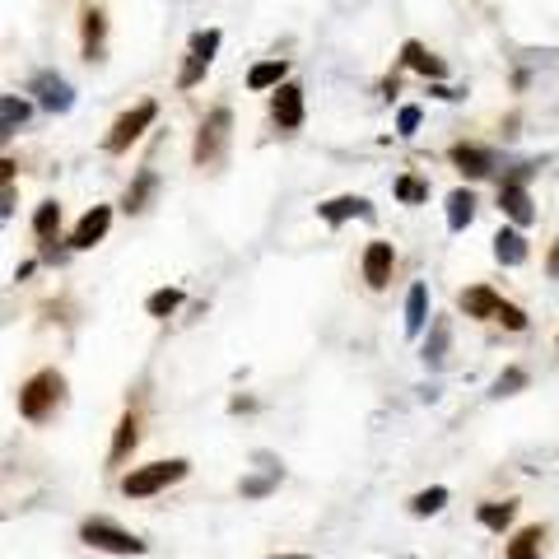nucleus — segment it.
I'll list each match as a JSON object with an SVG mask.
<instances>
[{"instance_id":"obj_1","label":"nucleus","mask_w":559,"mask_h":559,"mask_svg":"<svg viewBox=\"0 0 559 559\" xmlns=\"http://www.w3.org/2000/svg\"><path fill=\"white\" fill-rule=\"evenodd\" d=\"M61 392H66V378H61L56 369L33 373V378L19 387V415H24V420H33V424H42L56 406H61Z\"/></svg>"},{"instance_id":"obj_2","label":"nucleus","mask_w":559,"mask_h":559,"mask_svg":"<svg viewBox=\"0 0 559 559\" xmlns=\"http://www.w3.org/2000/svg\"><path fill=\"white\" fill-rule=\"evenodd\" d=\"M182 476H187V462H182V457H173V462L140 466V471H131V476L122 480V494H126V499H150V494L168 490V485H178Z\"/></svg>"},{"instance_id":"obj_3","label":"nucleus","mask_w":559,"mask_h":559,"mask_svg":"<svg viewBox=\"0 0 559 559\" xmlns=\"http://www.w3.org/2000/svg\"><path fill=\"white\" fill-rule=\"evenodd\" d=\"M229 131H233V112L215 108L201 122V131H196V150H191V159H196L201 168L219 164V159H224V145H229Z\"/></svg>"},{"instance_id":"obj_4","label":"nucleus","mask_w":559,"mask_h":559,"mask_svg":"<svg viewBox=\"0 0 559 559\" xmlns=\"http://www.w3.org/2000/svg\"><path fill=\"white\" fill-rule=\"evenodd\" d=\"M154 117H159V108H154V103H136L131 112H122V117L112 122L108 140H103V145H108V154H126V150H131V145L145 136V126H150Z\"/></svg>"},{"instance_id":"obj_5","label":"nucleus","mask_w":559,"mask_h":559,"mask_svg":"<svg viewBox=\"0 0 559 559\" xmlns=\"http://www.w3.org/2000/svg\"><path fill=\"white\" fill-rule=\"evenodd\" d=\"M219 52V28H201V33H191V47H187V66L178 75V89H196L205 80V70L215 61Z\"/></svg>"},{"instance_id":"obj_6","label":"nucleus","mask_w":559,"mask_h":559,"mask_svg":"<svg viewBox=\"0 0 559 559\" xmlns=\"http://www.w3.org/2000/svg\"><path fill=\"white\" fill-rule=\"evenodd\" d=\"M80 536L94 550H108V555H145V541H136L131 532H122V527H112V522H103V518H89L80 527Z\"/></svg>"},{"instance_id":"obj_7","label":"nucleus","mask_w":559,"mask_h":559,"mask_svg":"<svg viewBox=\"0 0 559 559\" xmlns=\"http://www.w3.org/2000/svg\"><path fill=\"white\" fill-rule=\"evenodd\" d=\"M33 94H38L42 108H52V112H70V108H75V94H70V84L61 80V75H52V70L33 75Z\"/></svg>"},{"instance_id":"obj_8","label":"nucleus","mask_w":559,"mask_h":559,"mask_svg":"<svg viewBox=\"0 0 559 559\" xmlns=\"http://www.w3.org/2000/svg\"><path fill=\"white\" fill-rule=\"evenodd\" d=\"M499 205H504V215L513 219V224H532V219H536L532 196H527V187H522L518 178H508L504 187H499Z\"/></svg>"},{"instance_id":"obj_9","label":"nucleus","mask_w":559,"mask_h":559,"mask_svg":"<svg viewBox=\"0 0 559 559\" xmlns=\"http://www.w3.org/2000/svg\"><path fill=\"white\" fill-rule=\"evenodd\" d=\"M108 224H112V210L108 205H94V210H89V215L80 219V224H75V233H70V247H94L98 238H103V233H108Z\"/></svg>"},{"instance_id":"obj_10","label":"nucleus","mask_w":559,"mask_h":559,"mask_svg":"<svg viewBox=\"0 0 559 559\" xmlns=\"http://www.w3.org/2000/svg\"><path fill=\"white\" fill-rule=\"evenodd\" d=\"M364 280H369L373 289H387V280H392V243L364 247Z\"/></svg>"},{"instance_id":"obj_11","label":"nucleus","mask_w":559,"mask_h":559,"mask_svg":"<svg viewBox=\"0 0 559 559\" xmlns=\"http://www.w3.org/2000/svg\"><path fill=\"white\" fill-rule=\"evenodd\" d=\"M275 122L285 126V131L303 126V89L299 84H280V89H275Z\"/></svg>"},{"instance_id":"obj_12","label":"nucleus","mask_w":559,"mask_h":559,"mask_svg":"<svg viewBox=\"0 0 559 559\" xmlns=\"http://www.w3.org/2000/svg\"><path fill=\"white\" fill-rule=\"evenodd\" d=\"M317 215L327 219V224H341V219H373V205L364 201V196H336V201H327V205H317Z\"/></svg>"},{"instance_id":"obj_13","label":"nucleus","mask_w":559,"mask_h":559,"mask_svg":"<svg viewBox=\"0 0 559 559\" xmlns=\"http://www.w3.org/2000/svg\"><path fill=\"white\" fill-rule=\"evenodd\" d=\"M466 308V317H499V308H504V299L494 294L490 285H471L462 289V299H457Z\"/></svg>"},{"instance_id":"obj_14","label":"nucleus","mask_w":559,"mask_h":559,"mask_svg":"<svg viewBox=\"0 0 559 559\" xmlns=\"http://www.w3.org/2000/svg\"><path fill=\"white\" fill-rule=\"evenodd\" d=\"M56 224H61V205L56 201H42L38 205V215H33V233L42 238V257H56Z\"/></svg>"},{"instance_id":"obj_15","label":"nucleus","mask_w":559,"mask_h":559,"mask_svg":"<svg viewBox=\"0 0 559 559\" xmlns=\"http://www.w3.org/2000/svg\"><path fill=\"white\" fill-rule=\"evenodd\" d=\"M452 164L462 168L466 178H485V173H494V159L485 150H476V145H452Z\"/></svg>"},{"instance_id":"obj_16","label":"nucleus","mask_w":559,"mask_h":559,"mask_svg":"<svg viewBox=\"0 0 559 559\" xmlns=\"http://www.w3.org/2000/svg\"><path fill=\"white\" fill-rule=\"evenodd\" d=\"M471 219H476V196H471L466 187L448 191V229H452V233H462Z\"/></svg>"},{"instance_id":"obj_17","label":"nucleus","mask_w":559,"mask_h":559,"mask_svg":"<svg viewBox=\"0 0 559 559\" xmlns=\"http://www.w3.org/2000/svg\"><path fill=\"white\" fill-rule=\"evenodd\" d=\"M494 257L504 261V266H522V261H527V238H522L518 229H499V238H494Z\"/></svg>"},{"instance_id":"obj_18","label":"nucleus","mask_w":559,"mask_h":559,"mask_svg":"<svg viewBox=\"0 0 559 559\" xmlns=\"http://www.w3.org/2000/svg\"><path fill=\"white\" fill-rule=\"evenodd\" d=\"M424 322H429V289L415 285L406 294V336H420Z\"/></svg>"},{"instance_id":"obj_19","label":"nucleus","mask_w":559,"mask_h":559,"mask_svg":"<svg viewBox=\"0 0 559 559\" xmlns=\"http://www.w3.org/2000/svg\"><path fill=\"white\" fill-rule=\"evenodd\" d=\"M401 61H406L410 70H420V75H429V80H443V61H438V56H429L420 47V42H406V47H401Z\"/></svg>"},{"instance_id":"obj_20","label":"nucleus","mask_w":559,"mask_h":559,"mask_svg":"<svg viewBox=\"0 0 559 559\" xmlns=\"http://www.w3.org/2000/svg\"><path fill=\"white\" fill-rule=\"evenodd\" d=\"M84 56L89 61H103V10H84Z\"/></svg>"},{"instance_id":"obj_21","label":"nucleus","mask_w":559,"mask_h":559,"mask_svg":"<svg viewBox=\"0 0 559 559\" xmlns=\"http://www.w3.org/2000/svg\"><path fill=\"white\" fill-rule=\"evenodd\" d=\"M448 336H452L448 317H438L434 331H429V341H424V364H429V369H438V364H443V355H448Z\"/></svg>"},{"instance_id":"obj_22","label":"nucleus","mask_w":559,"mask_h":559,"mask_svg":"<svg viewBox=\"0 0 559 559\" xmlns=\"http://www.w3.org/2000/svg\"><path fill=\"white\" fill-rule=\"evenodd\" d=\"M24 122H28V103H24V98H14V94L0 98V136H14Z\"/></svg>"},{"instance_id":"obj_23","label":"nucleus","mask_w":559,"mask_h":559,"mask_svg":"<svg viewBox=\"0 0 559 559\" xmlns=\"http://www.w3.org/2000/svg\"><path fill=\"white\" fill-rule=\"evenodd\" d=\"M508 559H541V527H522L508 541Z\"/></svg>"},{"instance_id":"obj_24","label":"nucleus","mask_w":559,"mask_h":559,"mask_svg":"<svg viewBox=\"0 0 559 559\" xmlns=\"http://www.w3.org/2000/svg\"><path fill=\"white\" fill-rule=\"evenodd\" d=\"M247 84H252V89H280V84H285V61H261V66H252Z\"/></svg>"},{"instance_id":"obj_25","label":"nucleus","mask_w":559,"mask_h":559,"mask_svg":"<svg viewBox=\"0 0 559 559\" xmlns=\"http://www.w3.org/2000/svg\"><path fill=\"white\" fill-rule=\"evenodd\" d=\"M443 504H448V490H443V485H434V490H420L415 499H410V513H415V518H434Z\"/></svg>"},{"instance_id":"obj_26","label":"nucleus","mask_w":559,"mask_h":559,"mask_svg":"<svg viewBox=\"0 0 559 559\" xmlns=\"http://www.w3.org/2000/svg\"><path fill=\"white\" fill-rule=\"evenodd\" d=\"M131 448H136V415H122V424H117V438H112V462H122Z\"/></svg>"},{"instance_id":"obj_27","label":"nucleus","mask_w":559,"mask_h":559,"mask_svg":"<svg viewBox=\"0 0 559 559\" xmlns=\"http://www.w3.org/2000/svg\"><path fill=\"white\" fill-rule=\"evenodd\" d=\"M178 303H182V289H154L145 308H150V317H168Z\"/></svg>"},{"instance_id":"obj_28","label":"nucleus","mask_w":559,"mask_h":559,"mask_svg":"<svg viewBox=\"0 0 559 559\" xmlns=\"http://www.w3.org/2000/svg\"><path fill=\"white\" fill-rule=\"evenodd\" d=\"M480 522H485L490 532H504L508 522H513V504H485L480 508Z\"/></svg>"},{"instance_id":"obj_29","label":"nucleus","mask_w":559,"mask_h":559,"mask_svg":"<svg viewBox=\"0 0 559 559\" xmlns=\"http://www.w3.org/2000/svg\"><path fill=\"white\" fill-rule=\"evenodd\" d=\"M150 191H154V173H140L136 187L126 191V210H131V215H136V210H145V196H150Z\"/></svg>"},{"instance_id":"obj_30","label":"nucleus","mask_w":559,"mask_h":559,"mask_svg":"<svg viewBox=\"0 0 559 559\" xmlns=\"http://www.w3.org/2000/svg\"><path fill=\"white\" fill-rule=\"evenodd\" d=\"M396 196H401L406 205H420L424 196H429V187H424L420 178H401V182H396Z\"/></svg>"},{"instance_id":"obj_31","label":"nucleus","mask_w":559,"mask_h":559,"mask_svg":"<svg viewBox=\"0 0 559 559\" xmlns=\"http://www.w3.org/2000/svg\"><path fill=\"white\" fill-rule=\"evenodd\" d=\"M415 131H420V108L406 103V108L396 112V136H415Z\"/></svg>"},{"instance_id":"obj_32","label":"nucleus","mask_w":559,"mask_h":559,"mask_svg":"<svg viewBox=\"0 0 559 559\" xmlns=\"http://www.w3.org/2000/svg\"><path fill=\"white\" fill-rule=\"evenodd\" d=\"M522 382H527V373H522V369H508L504 378L494 382V396H513V392L522 387Z\"/></svg>"},{"instance_id":"obj_33","label":"nucleus","mask_w":559,"mask_h":559,"mask_svg":"<svg viewBox=\"0 0 559 559\" xmlns=\"http://www.w3.org/2000/svg\"><path fill=\"white\" fill-rule=\"evenodd\" d=\"M499 322H504L508 331H522V327H527V317H522V308H513V303H504V308H499Z\"/></svg>"},{"instance_id":"obj_34","label":"nucleus","mask_w":559,"mask_h":559,"mask_svg":"<svg viewBox=\"0 0 559 559\" xmlns=\"http://www.w3.org/2000/svg\"><path fill=\"white\" fill-rule=\"evenodd\" d=\"M0 201H5V205H0V215L10 219V215H14V182H10V178H5V196H0Z\"/></svg>"},{"instance_id":"obj_35","label":"nucleus","mask_w":559,"mask_h":559,"mask_svg":"<svg viewBox=\"0 0 559 559\" xmlns=\"http://www.w3.org/2000/svg\"><path fill=\"white\" fill-rule=\"evenodd\" d=\"M546 271H550V275H555V280H559V243L550 247V257H546Z\"/></svg>"},{"instance_id":"obj_36","label":"nucleus","mask_w":559,"mask_h":559,"mask_svg":"<svg viewBox=\"0 0 559 559\" xmlns=\"http://www.w3.org/2000/svg\"><path fill=\"white\" fill-rule=\"evenodd\" d=\"M271 559H313V555H271Z\"/></svg>"}]
</instances>
